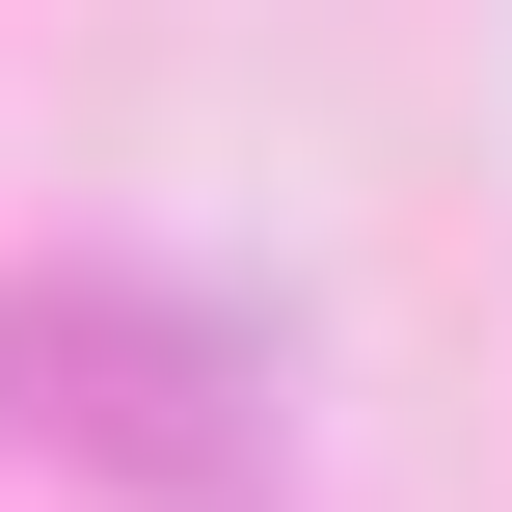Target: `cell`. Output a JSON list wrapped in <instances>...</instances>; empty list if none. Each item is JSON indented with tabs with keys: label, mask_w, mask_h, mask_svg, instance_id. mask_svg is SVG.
<instances>
[{
	"label": "cell",
	"mask_w": 512,
	"mask_h": 512,
	"mask_svg": "<svg viewBox=\"0 0 512 512\" xmlns=\"http://www.w3.org/2000/svg\"><path fill=\"white\" fill-rule=\"evenodd\" d=\"M0 432H54V459H108V486H243L270 459V351L216 324V297H135V270H54V297H0Z\"/></svg>",
	"instance_id": "obj_1"
}]
</instances>
